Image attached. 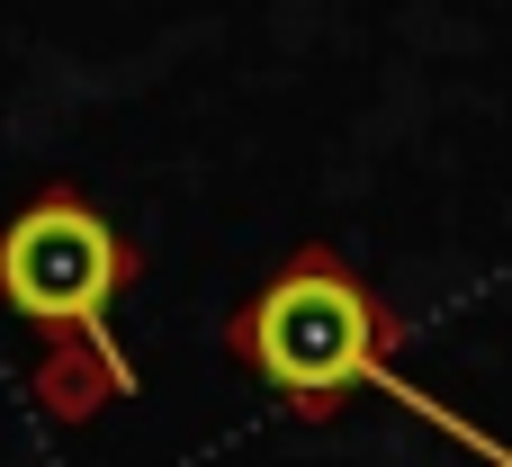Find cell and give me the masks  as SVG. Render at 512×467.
<instances>
[{
    "label": "cell",
    "mask_w": 512,
    "mask_h": 467,
    "mask_svg": "<svg viewBox=\"0 0 512 467\" xmlns=\"http://www.w3.org/2000/svg\"><path fill=\"white\" fill-rule=\"evenodd\" d=\"M117 288H126V243H117V225H108L81 189H36V198L0 225V297H9L27 324L72 333L81 351H99L108 378L135 387V369H126L117 342H108Z\"/></svg>",
    "instance_id": "7a4b0ae2"
},
{
    "label": "cell",
    "mask_w": 512,
    "mask_h": 467,
    "mask_svg": "<svg viewBox=\"0 0 512 467\" xmlns=\"http://www.w3.org/2000/svg\"><path fill=\"white\" fill-rule=\"evenodd\" d=\"M225 351H234L243 378H261V387H270L288 414H306V423H333L342 396L369 387V396L405 405L414 423H432V432L486 450L495 467H512V450L495 441V432L459 423L441 396H423V387L396 369V333H387L369 279H360L342 252H324V243H306V252H288V261L270 270V288L225 324Z\"/></svg>",
    "instance_id": "6da1fadb"
}]
</instances>
